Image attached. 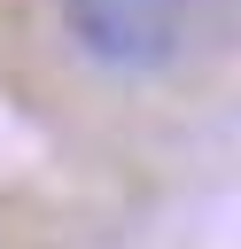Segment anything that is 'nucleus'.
<instances>
[{
    "label": "nucleus",
    "mask_w": 241,
    "mask_h": 249,
    "mask_svg": "<svg viewBox=\"0 0 241 249\" xmlns=\"http://www.w3.org/2000/svg\"><path fill=\"white\" fill-rule=\"evenodd\" d=\"M62 39L109 78H155L187 47V0H54Z\"/></svg>",
    "instance_id": "nucleus-1"
}]
</instances>
